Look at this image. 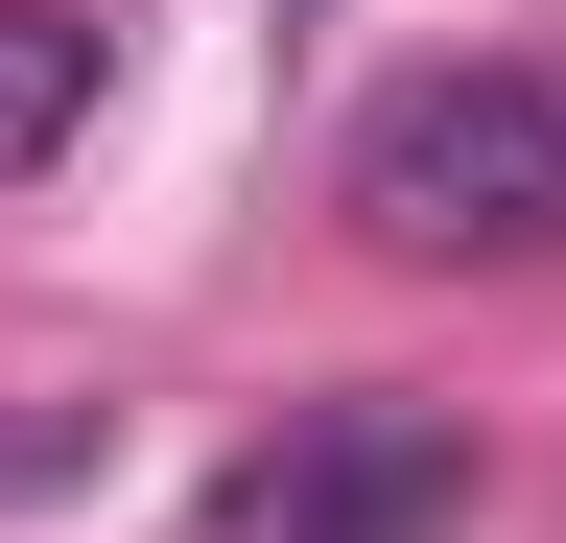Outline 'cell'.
Wrapping results in <instances>:
<instances>
[{"instance_id": "cell-1", "label": "cell", "mask_w": 566, "mask_h": 543, "mask_svg": "<svg viewBox=\"0 0 566 543\" xmlns=\"http://www.w3.org/2000/svg\"><path fill=\"white\" fill-rule=\"evenodd\" d=\"M331 213L378 260H566V48H449L354 118Z\"/></svg>"}, {"instance_id": "cell-2", "label": "cell", "mask_w": 566, "mask_h": 543, "mask_svg": "<svg viewBox=\"0 0 566 543\" xmlns=\"http://www.w3.org/2000/svg\"><path fill=\"white\" fill-rule=\"evenodd\" d=\"M449 520H472V426L401 401V378L283 401V426L212 472V543H449Z\"/></svg>"}, {"instance_id": "cell-3", "label": "cell", "mask_w": 566, "mask_h": 543, "mask_svg": "<svg viewBox=\"0 0 566 543\" xmlns=\"http://www.w3.org/2000/svg\"><path fill=\"white\" fill-rule=\"evenodd\" d=\"M95 72H118V24H71V0H0V189L95 143Z\"/></svg>"}]
</instances>
